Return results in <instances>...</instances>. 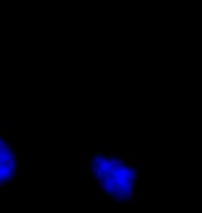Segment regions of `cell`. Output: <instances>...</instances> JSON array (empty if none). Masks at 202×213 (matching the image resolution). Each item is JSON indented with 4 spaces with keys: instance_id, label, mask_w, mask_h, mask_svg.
<instances>
[{
    "instance_id": "1",
    "label": "cell",
    "mask_w": 202,
    "mask_h": 213,
    "mask_svg": "<svg viewBox=\"0 0 202 213\" xmlns=\"http://www.w3.org/2000/svg\"><path fill=\"white\" fill-rule=\"evenodd\" d=\"M85 176L100 198L136 202L141 194V166L132 155L94 152L87 158Z\"/></svg>"
},
{
    "instance_id": "2",
    "label": "cell",
    "mask_w": 202,
    "mask_h": 213,
    "mask_svg": "<svg viewBox=\"0 0 202 213\" xmlns=\"http://www.w3.org/2000/svg\"><path fill=\"white\" fill-rule=\"evenodd\" d=\"M24 159L9 130L0 129V187L14 185L21 179Z\"/></svg>"
},
{
    "instance_id": "3",
    "label": "cell",
    "mask_w": 202,
    "mask_h": 213,
    "mask_svg": "<svg viewBox=\"0 0 202 213\" xmlns=\"http://www.w3.org/2000/svg\"><path fill=\"white\" fill-rule=\"evenodd\" d=\"M0 68H1V66H0Z\"/></svg>"
}]
</instances>
